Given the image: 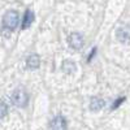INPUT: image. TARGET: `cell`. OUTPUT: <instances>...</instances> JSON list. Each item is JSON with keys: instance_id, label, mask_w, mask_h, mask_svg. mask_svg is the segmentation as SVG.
<instances>
[{"instance_id": "cell-2", "label": "cell", "mask_w": 130, "mask_h": 130, "mask_svg": "<svg viewBox=\"0 0 130 130\" xmlns=\"http://www.w3.org/2000/svg\"><path fill=\"white\" fill-rule=\"evenodd\" d=\"M12 103L20 108H24L27 105V102H29V95L27 92L24 90V89H16L13 92H12Z\"/></svg>"}, {"instance_id": "cell-9", "label": "cell", "mask_w": 130, "mask_h": 130, "mask_svg": "<svg viewBox=\"0 0 130 130\" xmlns=\"http://www.w3.org/2000/svg\"><path fill=\"white\" fill-rule=\"evenodd\" d=\"M62 70L67 74H73L75 72V64L70 60H65L62 64Z\"/></svg>"}, {"instance_id": "cell-4", "label": "cell", "mask_w": 130, "mask_h": 130, "mask_svg": "<svg viewBox=\"0 0 130 130\" xmlns=\"http://www.w3.org/2000/svg\"><path fill=\"white\" fill-rule=\"evenodd\" d=\"M117 39L120 40L121 43L130 42V26L129 25L121 26L120 29L117 30Z\"/></svg>"}, {"instance_id": "cell-8", "label": "cell", "mask_w": 130, "mask_h": 130, "mask_svg": "<svg viewBox=\"0 0 130 130\" xmlns=\"http://www.w3.org/2000/svg\"><path fill=\"white\" fill-rule=\"evenodd\" d=\"M32 21H34V13H32L30 9H27L25 12V14H24V20H22V25H21V27L22 29L30 27V25L32 24Z\"/></svg>"}, {"instance_id": "cell-1", "label": "cell", "mask_w": 130, "mask_h": 130, "mask_svg": "<svg viewBox=\"0 0 130 130\" xmlns=\"http://www.w3.org/2000/svg\"><path fill=\"white\" fill-rule=\"evenodd\" d=\"M20 22V16L16 10H8L3 17V27L7 30H14L18 26Z\"/></svg>"}, {"instance_id": "cell-11", "label": "cell", "mask_w": 130, "mask_h": 130, "mask_svg": "<svg viewBox=\"0 0 130 130\" xmlns=\"http://www.w3.org/2000/svg\"><path fill=\"white\" fill-rule=\"evenodd\" d=\"M125 100V98H120V99H118V100H116L115 103H113V105H112V108H113V109H116V108L118 107V105H120L122 102Z\"/></svg>"}, {"instance_id": "cell-10", "label": "cell", "mask_w": 130, "mask_h": 130, "mask_svg": "<svg viewBox=\"0 0 130 130\" xmlns=\"http://www.w3.org/2000/svg\"><path fill=\"white\" fill-rule=\"evenodd\" d=\"M7 113H8V107H7V104H5L4 102L0 100V118L5 117Z\"/></svg>"}, {"instance_id": "cell-6", "label": "cell", "mask_w": 130, "mask_h": 130, "mask_svg": "<svg viewBox=\"0 0 130 130\" xmlns=\"http://www.w3.org/2000/svg\"><path fill=\"white\" fill-rule=\"evenodd\" d=\"M39 64H40V59H39V56L37 55V53L30 55L27 57V60H26V65H27L29 69H37L39 67Z\"/></svg>"}, {"instance_id": "cell-5", "label": "cell", "mask_w": 130, "mask_h": 130, "mask_svg": "<svg viewBox=\"0 0 130 130\" xmlns=\"http://www.w3.org/2000/svg\"><path fill=\"white\" fill-rule=\"evenodd\" d=\"M51 130H67V120L62 116H56L51 121Z\"/></svg>"}, {"instance_id": "cell-3", "label": "cell", "mask_w": 130, "mask_h": 130, "mask_svg": "<svg viewBox=\"0 0 130 130\" xmlns=\"http://www.w3.org/2000/svg\"><path fill=\"white\" fill-rule=\"evenodd\" d=\"M68 42H69V46L74 50H81L83 47V37L79 32H73V34H70L68 38Z\"/></svg>"}, {"instance_id": "cell-7", "label": "cell", "mask_w": 130, "mask_h": 130, "mask_svg": "<svg viewBox=\"0 0 130 130\" xmlns=\"http://www.w3.org/2000/svg\"><path fill=\"white\" fill-rule=\"evenodd\" d=\"M103 107H104V100L102 99V98L96 96V98H92V99H91V102H90V109L92 112L100 111Z\"/></svg>"}]
</instances>
